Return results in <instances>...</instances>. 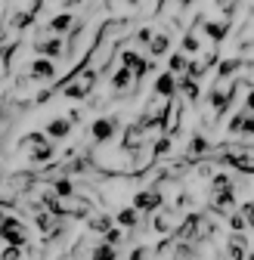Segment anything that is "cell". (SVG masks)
I'll use <instances>...</instances> for the list:
<instances>
[{
  "label": "cell",
  "instance_id": "cell-1",
  "mask_svg": "<svg viewBox=\"0 0 254 260\" xmlns=\"http://www.w3.org/2000/svg\"><path fill=\"white\" fill-rule=\"evenodd\" d=\"M97 78H100V72L87 65V69H81V75H75L72 84H66V90H62V93H66L69 100H87V96L93 93V84H97Z\"/></svg>",
  "mask_w": 254,
  "mask_h": 260
},
{
  "label": "cell",
  "instance_id": "cell-2",
  "mask_svg": "<svg viewBox=\"0 0 254 260\" xmlns=\"http://www.w3.org/2000/svg\"><path fill=\"white\" fill-rule=\"evenodd\" d=\"M4 242L7 245H16V248H25L28 245V233H25V226L19 217H4Z\"/></svg>",
  "mask_w": 254,
  "mask_h": 260
},
{
  "label": "cell",
  "instance_id": "cell-3",
  "mask_svg": "<svg viewBox=\"0 0 254 260\" xmlns=\"http://www.w3.org/2000/svg\"><path fill=\"white\" fill-rule=\"evenodd\" d=\"M162 205H165V199H162V192H158L155 186H152V189H140V192L134 195V208H140L143 214L162 211Z\"/></svg>",
  "mask_w": 254,
  "mask_h": 260
},
{
  "label": "cell",
  "instance_id": "cell-4",
  "mask_svg": "<svg viewBox=\"0 0 254 260\" xmlns=\"http://www.w3.org/2000/svg\"><path fill=\"white\" fill-rule=\"evenodd\" d=\"M118 118L112 115V118H97V121H93V127H90V137H93V143H109L112 137H115V130H118Z\"/></svg>",
  "mask_w": 254,
  "mask_h": 260
},
{
  "label": "cell",
  "instance_id": "cell-5",
  "mask_svg": "<svg viewBox=\"0 0 254 260\" xmlns=\"http://www.w3.org/2000/svg\"><path fill=\"white\" fill-rule=\"evenodd\" d=\"M28 78H31V81H53V78H56V62H53L50 56L35 59V62L28 65Z\"/></svg>",
  "mask_w": 254,
  "mask_h": 260
},
{
  "label": "cell",
  "instance_id": "cell-6",
  "mask_svg": "<svg viewBox=\"0 0 254 260\" xmlns=\"http://www.w3.org/2000/svg\"><path fill=\"white\" fill-rule=\"evenodd\" d=\"M121 65H127V69H134V75L137 78H146L149 72H152V62H146L140 53H134V50H124L121 53Z\"/></svg>",
  "mask_w": 254,
  "mask_h": 260
},
{
  "label": "cell",
  "instance_id": "cell-7",
  "mask_svg": "<svg viewBox=\"0 0 254 260\" xmlns=\"http://www.w3.org/2000/svg\"><path fill=\"white\" fill-rule=\"evenodd\" d=\"M177 87H180V84H177V75H174V72H165V75H158V78H155L152 93H155V96H162V100H171V96L177 93Z\"/></svg>",
  "mask_w": 254,
  "mask_h": 260
},
{
  "label": "cell",
  "instance_id": "cell-8",
  "mask_svg": "<svg viewBox=\"0 0 254 260\" xmlns=\"http://www.w3.org/2000/svg\"><path fill=\"white\" fill-rule=\"evenodd\" d=\"M35 50H38L41 56H50V59H56V56H62V53H66V41H62L59 35H56V38H44V41H38V44H35Z\"/></svg>",
  "mask_w": 254,
  "mask_h": 260
},
{
  "label": "cell",
  "instance_id": "cell-9",
  "mask_svg": "<svg viewBox=\"0 0 254 260\" xmlns=\"http://www.w3.org/2000/svg\"><path fill=\"white\" fill-rule=\"evenodd\" d=\"M134 81H137L134 69H127V65H121V69L115 72V78H112V87H115V93H118V96H124L127 90L134 87Z\"/></svg>",
  "mask_w": 254,
  "mask_h": 260
},
{
  "label": "cell",
  "instance_id": "cell-10",
  "mask_svg": "<svg viewBox=\"0 0 254 260\" xmlns=\"http://www.w3.org/2000/svg\"><path fill=\"white\" fill-rule=\"evenodd\" d=\"M75 28V16L72 13H56L50 22H47V31H53V35H66V31Z\"/></svg>",
  "mask_w": 254,
  "mask_h": 260
},
{
  "label": "cell",
  "instance_id": "cell-11",
  "mask_svg": "<svg viewBox=\"0 0 254 260\" xmlns=\"http://www.w3.org/2000/svg\"><path fill=\"white\" fill-rule=\"evenodd\" d=\"M72 127H75V124H72L69 118H53V121L47 124V137H50V140H66V137L72 134Z\"/></svg>",
  "mask_w": 254,
  "mask_h": 260
},
{
  "label": "cell",
  "instance_id": "cell-12",
  "mask_svg": "<svg viewBox=\"0 0 254 260\" xmlns=\"http://www.w3.org/2000/svg\"><path fill=\"white\" fill-rule=\"evenodd\" d=\"M152 226H155L158 233H165V236H168V233L174 230V226H180V220H177V214H174V211H155Z\"/></svg>",
  "mask_w": 254,
  "mask_h": 260
},
{
  "label": "cell",
  "instance_id": "cell-13",
  "mask_svg": "<svg viewBox=\"0 0 254 260\" xmlns=\"http://www.w3.org/2000/svg\"><path fill=\"white\" fill-rule=\"evenodd\" d=\"M140 214H143V211H140V208H134V205H131V208H121V211H118V217H115V220H118V226H127V230H134V226H137V223H140Z\"/></svg>",
  "mask_w": 254,
  "mask_h": 260
},
{
  "label": "cell",
  "instance_id": "cell-14",
  "mask_svg": "<svg viewBox=\"0 0 254 260\" xmlns=\"http://www.w3.org/2000/svg\"><path fill=\"white\" fill-rule=\"evenodd\" d=\"M227 31H230V19L227 22H205V35L214 41V44H220L227 38Z\"/></svg>",
  "mask_w": 254,
  "mask_h": 260
},
{
  "label": "cell",
  "instance_id": "cell-15",
  "mask_svg": "<svg viewBox=\"0 0 254 260\" xmlns=\"http://www.w3.org/2000/svg\"><path fill=\"white\" fill-rule=\"evenodd\" d=\"M87 226H90L93 233H103V236H106V233L112 230V217H109V214H90V217H87Z\"/></svg>",
  "mask_w": 254,
  "mask_h": 260
},
{
  "label": "cell",
  "instance_id": "cell-16",
  "mask_svg": "<svg viewBox=\"0 0 254 260\" xmlns=\"http://www.w3.org/2000/svg\"><path fill=\"white\" fill-rule=\"evenodd\" d=\"M53 152H56V149H53V143H41V146L31 149V155H28V158H31V165H44V161H50V158H53Z\"/></svg>",
  "mask_w": 254,
  "mask_h": 260
},
{
  "label": "cell",
  "instance_id": "cell-17",
  "mask_svg": "<svg viewBox=\"0 0 254 260\" xmlns=\"http://www.w3.org/2000/svg\"><path fill=\"white\" fill-rule=\"evenodd\" d=\"M189 65H193V62L186 59V53H174V56H171V62H168V72H174V75H180V78H183V75L189 72Z\"/></svg>",
  "mask_w": 254,
  "mask_h": 260
},
{
  "label": "cell",
  "instance_id": "cell-18",
  "mask_svg": "<svg viewBox=\"0 0 254 260\" xmlns=\"http://www.w3.org/2000/svg\"><path fill=\"white\" fill-rule=\"evenodd\" d=\"M93 260H118L115 245H109L106 239H103V242H97V248H93Z\"/></svg>",
  "mask_w": 254,
  "mask_h": 260
},
{
  "label": "cell",
  "instance_id": "cell-19",
  "mask_svg": "<svg viewBox=\"0 0 254 260\" xmlns=\"http://www.w3.org/2000/svg\"><path fill=\"white\" fill-rule=\"evenodd\" d=\"M180 90H183V96H186L189 103H196V100H199V81H193L189 75L180 78Z\"/></svg>",
  "mask_w": 254,
  "mask_h": 260
},
{
  "label": "cell",
  "instance_id": "cell-20",
  "mask_svg": "<svg viewBox=\"0 0 254 260\" xmlns=\"http://www.w3.org/2000/svg\"><path fill=\"white\" fill-rule=\"evenodd\" d=\"M208 149H211V143H208L202 134H196L193 140H189V149H186V152H189V158H199V155H205Z\"/></svg>",
  "mask_w": 254,
  "mask_h": 260
},
{
  "label": "cell",
  "instance_id": "cell-21",
  "mask_svg": "<svg viewBox=\"0 0 254 260\" xmlns=\"http://www.w3.org/2000/svg\"><path fill=\"white\" fill-rule=\"evenodd\" d=\"M50 186H53V192L59 195V199H72V195H75V183H72V180H66V177L53 180Z\"/></svg>",
  "mask_w": 254,
  "mask_h": 260
},
{
  "label": "cell",
  "instance_id": "cell-22",
  "mask_svg": "<svg viewBox=\"0 0 254 260\" xmlns=\"http://www.w3.org/2000/svg\"><path fill=\"white\" fill-rule=\"evenodd\" d=\"M168 47H171V38L168 35H155L152 41H149V53L158 59V56H162V53H168Z\"/></svg>",
  "mask_w": 254,
  "mask_h": 260
},
{
  "label": "cell",
  "instance_id": "cell-23",
  "mask_svg": "<svg viewBox=\"0 0 254 260\" xmlns=\"http://www.w3.org/2000/svg\"><path fill=\"white\" fill-rule=\"evenodd\" d=\"M224 189H233V177L230 174H217L211 180V192H224Z\"/></svg>",
  "mask_w": 254,
  "mask_h": 260
},
{
  "label": "cell",
  "instance_id": "cell-24",
  "mask_svg": "<svg viewBox=\"0 0 254 260\" xmlns=\"http://www.w3.org/2000/svg\"><path fill=\"white\" fill-rule=\"evenodd\" d=\"M245 118H248V109H242V112H236V115L230 118V134H242Z\"/></svg>",
  "mask_w": 254,
  "mask_h": 260
},
{
  "label": "cell",
  "instance_id": "cell-25",
  "mask_svg": "<svg viewBox=\"0 0 254 260\" xmlns=\"http://www.w3.org/2000/svg\"><path fill=\"white\" fill-rule=\"evenodd\" d=\"M208 69H211V65H208V62H193V65H189V72H186V75H189V78H193V81H202Z\"/></svg>",
  "mask_w": 254,
  "mask_h": 260
},
{
  "label": "cell",
  "instance_id": "cell-26",
  "mask_svg": "<svg viewBox=\"0 0 254 260\" xmlns=\"http://www.w3.org/2000/svg\"><path fill=\"white\" fill-rule=\"evenodd\" d=\"M236 69H239V59H224L220 62V78H233Z\"/></svg>",
  "mask_w": 254,
  "mask_h": 260
},
{
  "label": "cell",
  "instance_id": "cell-27",
  "mask_svg": "<svg viewBox=\"0 0 254 260\" xmlns=\"http://www.w3.org/2000/svg\"><path fill=\"white\" fill-rule=\"evenodd\" d=\"M245 226H248V220H245L242 211H239V214H230V230H233V233H242Z\"/></svg>",
  "mask_w": 254,
  "mask_h": 260
},
{
  "label": "cell",
  "instance_id": "cell-28",
  "mask_svg": "<svg viewBox=\"0 0 254 260\" xmlns=\"http://www.w3.org/2000/svg\"><path fill=\"white\" fill-rule=\"evenodd\" d=\"M180 47H183V53H196V50H199L202 44H199V38L193 35V31H189V35L183 38V44H180Z\"/></svg>",
  "mask_w": 254,
  "mask_h": 260
},
{
  "label": "cell",
  "instance_id": "cell-29",
  "mask_svg": "<svg viewBox=\"0 0 254 260\" xmlns=\"http://www.w3.org/2000/svg\"><path fill=\"white\" fill-rule=\"evenodd\" d=\"M103 239H106V242H109V245H115V248H118V245H121V242H124V233H121V230H109V233H106V236H103Z\"/></svg>",
  "mask_w": 254,
  "mask_h": 260
},
{
  "label": "cell",
  "instance_id": "cell-30",
  "mask_svg": "<svg viewBox=\"0 0 254 260\" xmlns=\"http://www.w3.org/2000/svg\"><path fill=\"white\" fill-rule=\"evenodd\" d=\"M4 260H22V248L7 245V248H4Z\"/></svg>",
  "mask_w": 254,
  "mask_h": 260
},
{
  "label": "cell",
  "instance_id": "cell-31",
  "mask_svg": "<svg viewBox=\"0 0 254 260\" xmlns=\"http://www.w3.org/2000/svg\"><path fill=\"white\" fill-rule=\"evenodd\" d=\"M239 211L245 214V220H248V226H254V202H245V205H242Z\"/></svg>",
  "mask_w": 254,
  "mask_h": 260
},
{
  "label": "cell",
  "instance_id": "cell-32",
  "mask_svg": "<svg viewBox=\"0 0 254 260\" xmlns=\"http://www.w3.org/2000/svg\"><path fill=\"white\" fill-rule=\"evenodd\" d=\"M242 134H245V137H254V112H248V118H245V127H242Z\"/></svg>",
  "mask_w": 254,
  "mask_h": 260
},
{
  "label": "cell",
  "instance_id": "cell-33",
  "mask_svg": "<svg viewBox=\"0 0 254 260\" xmlns=\"http://www.w3.org/2000/svg\"><path fill=\"white\" fill-rule=\"evenodd\" d=\"M245 109H248V112H254V87H251V90H248V96H245Z\"/></svg>",
  "mask_w": 254,
  "mask_h": 260
},
{
  "label": "cell",
  "instance_id": "cell-34",
  "mask_svg": "<svg viewBox=\"0 0 254 260\" xmlns=\"http://www.w3.org/2000/svg\"><path fill=\"white\" fill-rule=\"evenodd\" d=\"M81 118H84L81 109H72V112H69V121H72V124H81Z\"/></svg>",
  "mask_w": 254,
  "mask_h": 260
},
{
  "label": "cell",
  "instance_id": "cell-35",
  "mask_svg": "<svg viewBox=\"0 0 254 260\" xmlns=\"http://www.w3.org/2000/svg\"><path fill=\"white\" fill-rule=\"evenodd\" d=\"M127 4H131V7H140V4H143V0H127Z\"/></svg>",
  "mask_w": 254,
  "mask_h": 260
},
{
  "label": "cell",
  "instance_id": "cell-36",
  "mask_svg": "<svg viewBox=\"0 0 254 260\" xmlns=\"http://www.w3.org/2000/svg\"><path fill=\"white\" fill-rule=\"evenodd\" d=\"M248 260H254V254H248Z\"/></svg>",
  "mask_w": 254,
  "mask_h": 260
}]
</instances>
